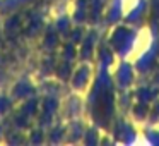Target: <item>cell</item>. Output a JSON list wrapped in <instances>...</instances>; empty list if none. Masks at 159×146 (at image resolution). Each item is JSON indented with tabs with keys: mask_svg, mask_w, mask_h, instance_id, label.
<instances>
[]
</instances>
